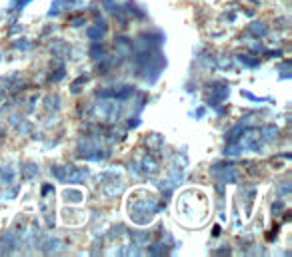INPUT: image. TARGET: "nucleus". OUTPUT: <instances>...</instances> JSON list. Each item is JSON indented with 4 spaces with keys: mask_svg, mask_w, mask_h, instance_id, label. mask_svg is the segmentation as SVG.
<instances>
[{
    "mask_svg": "<svg viewBox=\"0 0 292 257\" xmlns=\"http://www.w3.org/2000/svg\"><path fill=\"white\" fill-rule=\"evenodd\" d=\"M86 82H88V76H86V74H84V76H80V78H78V80L70 86L72 94H78V92H80V88H82V84H86Z\"/></svg>",
    "mask_w": 292,
    "mask_h": 257,
    "instance_id": "13",
    "label": "nucleus"
},
{
    "mask_svg": "<svg viewBox=\"0 0 292 257\" xmlns=\"http://www.w3.org/2000/svg\"><path fill=\"white\" fill-rule=\"evenodd\" d=\"M2 136H4V128H2V126H0V138H2Z\"/></svg>",
    "mask_w": 292,
    "mask_h": 257,
    "instance_id": "26",
    "label": "nucleus"
},
{
    "mask_svg": "<svg viewBox=\"0 0 292 257\" xmlns=\"http://www.w3.org/2000/svg\"><path fill=\"white\" fill-rule=\"evenodd\" d=\"M14 48H22V50H28L30 48V40H18L14 44Z\"/></svg>",
    "mask_w": 292,
    "mask_h": 257,
    "instance_id": "20",
    "label": "nucleus"
},
{
    "mask_svg": "<svg viewBox=\"0 0 292 257\" xmlns=\"http://www.w3.org/2000/svg\"><path fill=\"white\" fill-rule=\"evenodd\" d=\"M156 210L158 208H156V203L152 199H148V201H138V199L130 201V218L140 225L148 223Z\"/></svg>",
    "mask_w": 292,
    "mask_h": 257,
    "instance_id": "1",
    "label": "nucleus"
},
{
    "mask_svg": "<svg viewBox=\"0 0 292 257\" xmlns=\"http://www.w3.org/2000/svg\"><path fill=\"white\" fill-rule=\"evenodd\" d=\"M208 88H212V94H210V98H208V104H210V106H218L220 102L226 100L228 94H230V88H228L224 82H214V84H210Z\"/></svg>",
    "mask_w": 292,
    "mask_h": 257,
    "instance_id": "2",
    "label": "nucleus"
},
{
    "mask_svg": "<svg viewBox=\"0 0 292 257\" xmlns=\"http://www.w3.org/2000/svg\"><path fill=\"white\" fill-rule=\"evenodd\" d=\"M104 54H106V48H104L102 44H98V42H94L92 48H90V56L98 60V58H102Z\"/></svg>",
    "mask_w": 292,
    "mask_h": 257,
    "instance_id": "6",
    "label": "nucleus"
},
{
    "mask_svg": "<svg viewBox=\"0 0 292 257\" xmlns=\"http://www.w3.org/2000/svg\"><path fill=\"white\" fill-rule=\"evenodd\" d=\"M44 104H46L48 110H58V106H60V98H58V96H48Z\"/></svg>",
    "mask_w": 292,
    "mask_h": 257,
    "instance_id": "12",
    "label": "nucleus"
},
{
    "mask_svg": "<svg viewBox=\"0 0 292 257\" xmlns=\"http://www.w3.org/2000/svg\"><path fill=\"white\" fill-rule=\"evenodd\" d=\"M104 32H106V24H104V20H96V26H92L86 34H88L90 40H100V38L104 36Z\"/></svg>",
    "mask_w": 292,
    "mask_h": 257,
    "instance_id": "4",
    "label": "nucleus"
},
{
    "mask_svg": "<svg viewBox=\"0 0 292 257\" xmlns=\"http://www.w3.org/2000/svg\"><path fill=\"white\" fill-rule=\"evenodd\" d=\"M114 46H116V54H118V56H122V58L132 56V40H130V38L118 36L116 42H114Z\"/></svg>",
    "mask_w": 292,
    "mask_h": 257,
    "instance_id": "3",
    "label": "nucleus"
},
{
    "mask_svg": "<svg viewBox=\"0 0 292 257\" xmlns=\"http://www.w3.org/2000/svg\"><path fill=\"white\" fill-rule=\"evenodd\" d=\"M64 74H66L64 66H58L54 72H50V80H52V82H58V80H62V78H64Z\"/></svg>",
    "mask_w": 292,
    "mask_h": 257,
    "instance_id": "15",
    "label": "nucleus"
},
{
    "mask_svg": "<svg viewBox=\"0 0 292 257\" xmlns=\"http://www.w3.org/2000/svg\"><path fill=\"white\" fill-rule=\"evenodd\" d=\"M102 4H104V8H108V10H116V6H118V0H102Z\"/></svg>",
    "mask_w": 292,
    "mask_h": 257,
    "instance_id": "18",
    "label": "nucleus"
},
{
    "mask_svg": "<svg viewBox=\"0 0 292 257\" xmlns=\"http://www.w3.org/2000/svg\"><path fill=\"white\" fill-rule=\"evenodd\" d=\"M14 245H16V237H12V233H4L2 235V249L10 251V249H14Z\"/></svg>",
    "mask_w": 292,
    "mask_h": 257,
    "instance_id": "8",
    "label": "nucleus"
},
{
    "mask_svg": "<svg viewBox=\"0 0 292 257\" xmlns=\"http://www.w3.org/2000/svg\"><path fill=\"white\" fill-rule=\"evenodd\" d=\"M272 210H274V214H276V212H282V203H280V201L274 203V208H272Z\"/></svg>",
    "mask_w": 292,
    "mask_h": 257,
    "instance_id": "25",
    "label": "nucleus"
},
{
    "mask_svg": "<svg viewBox=\"0 0 292 257\" xmlns=\"http://www.w3.org/2000/svg\"><path fill=\"white\" fill-rule=\"evenodd\" d=\"M60 247H62V245H60V241H56V239H52V241H48V243L44 245V249H46V251H50V249L54 251V249H60Z\"/></svg>",
    "mask_w": 292,
    "mask_h": 257,
    "instance_id": "17",
    "label": "nucleus"
},
{
    "mask_svg": "<svg viewBox=\"0 0 292 257\" xmlns=\"http://www.w3.org/2000/svg\"><path fill=\"white\" fill-rule=\"evenodd\" d=\"M244 132H246V130H244V126H236V128L228 134V138H226V140H228V144H236V142L240 140V136H244Z\"/></svg>",
    "mask_w": 292,
    "mask_h": 257,
    "instance_id": "7",
    "label": "nucleus"
},
{
    "mask_svg": "<svg viewBox=\"0 0 292 257\" xmlns=\"http://www.w3.org/2000/svg\"><path fill=\"white\" fill-rule=\"evenodd\" d=\"M138 122H140L138 118H134V120H130V122H128V128H136V126H138Z\"/></svg>",
    "mask_w": 292,
    "mask_h": 257,
    "instance_id": "24",
    "label": "nucleus"
},
{
    "mask_svg": "<svg viewBox=\"0 0 292 257\" xmlns=\"http://www.w3.org/2000/svg\"><path fill=\"white\" fill-rule=\"evenodd\" d=\"M28 2H32V0H16L14 6H16V8H22V6H24V4H28Z\"/></svg>",
    "mask_w": 292,
    "mask_h": 257,
    "instance_id": "21",
    "label": "nucleus"
},
{
    "mask_svg": "<svg viewBox=\"0 0 292 257\" xmlns=\"http://www.w3.org/2000/svg\"><path fill=\"white\" fill-rule=\"evenodd\" d=\"M62 10H64L62 0H54V2H52V6H50V16H58Z\"/></svg>",
    "mask_w": 292,
    "mask_h": 257,
    "instance_id": "14",
    "label": "nucleus"
},
{
    "mask_svg": "<svg viewBox=\"0 0 292 257\" xmlns=\"http://www.w3.org/2000/svg\"><path fill=\"white\" fill-rule=\"evenodd\" d=\"M12 178H14V176H12V170H10V168H4V170H2V180H4V182H12Z\"/></svg>",
    "mask_w": 292,
    "mask_h": 257,
    "instance_id": "19",
    "label": "nucleus"
},
{
    "mask_svg": "<svg viewBox=\"0 0 292 257\" xmlns=\"http://www.w3.org/2000/svg\"><path fill=\"white\" fill-rule=\"evenodd\" d=\"M248 34L254 36V38H262V36L268 34V28H266L264 22H252V24L248 26Z\"/></svg>",
    "mask_w": 292,
    "mask_h": 257,
    "instance_id": "5",
    "label": "nucleus"
},
{
    "mask_svg": "<svg viewBox=\"0 0 292 257\" xmlns=\"http://www.w3.org/2000/svg\"><path fill=\"white\" fill-rule=\"evenodd\" d=\"M238 60H240L242 64H244V66H248V68H256V66H260V60H258V58H250V56H244V54H240Z\"/></svg>",
    "mask_w": 292,
    "mask_h": 257,
    "instance_id": "9",
    "label": "nucleus"
},
{
    "mask_svg": "<svg viewBox=\"0 0 292 257\" xmlns=\"http://www.w3.org/2000/svg\"><path fill=\"white\" fill-rule=\"evenodd\" d=\"M168 249L164 247V241H160V243H154V245H150L148 247V253L150 255H164Z\"/></svg>",
    "mask_w": 292,
    "mask_h": 257,
    "instance_id": "11",
    "label": "nucleus"
},
{
    "mask_svg": "<svg viewBox=\"0 0 292 257\" xmlns=\"http://www.w3.org/2000/svg\"><path fill=\"white\" fill-rule=\"evenodd\" d=\"M50 189H52L50 184H44V185H42V193H44V195H46V193H50Z\"/></svg>",
    "mask_w": 292,
    "mask_h": 257,
    "instance_id": "23",
    "label": "nucleus"
},
{
    "mask_svg": "<svg viewBox=\"0 0 292 257\" xmlns=\"http://www.w3.org/2000/svg\"><path fill=\"white\" fill-rule=\"evenodd\" d=\"M64 197H66V201L78 203V201L82 199V193H80V191H76V189H66V191H64Z\"/></svg>",
    "mask_w": 292,
    "mask_h": 257,
    "instance_id": "10",
    "label": "nucleus"
},
{
    "mask_svg": "<svg viewBox=\"0 0 292 257\" xmlns=\"http://www.w3.org/2000/svg\"><path fill=\"white\" fill-rule=\"evenodd\" d=\"M24 168H26V174H24L26 178H32L34 174H38V166L36 164H26Z\"/></svg>",
    "mask_w": 292,
    "mask_h": 257,
    "instance_id": "16",
    "label": "nucleus"
},
{
    "mask_svg": "<svg viewBox=\"0 0 292 257\" xmlns=\"http://www.w3.org/2000/svg\"><path fill=\"white\" fill-rule=\"evenodd\" d=\"M80 24H84V16L76 18V20H70V26H80Z\"/></svg>",
    "mask_w": 292,
    "mask_h": 257,
    "instance_id": "22",
    "label": "nucleus"
}]
</instances>
